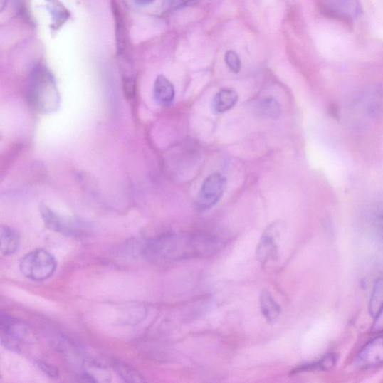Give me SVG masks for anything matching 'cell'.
<instances>
[{
    "mask_svg": "<svg viewBox=\"0 0 383 383\" xmlns=\"http://www.w3.org/2000/svg\"><path fill=\"white\" fill-rule=\"evenodd\" d=\"M137 1L143 5L149 4L154 1V0H137Z\"/></svg>",
    "mask_w": 383,
    "mask_h": 383,
    "instance_id": "24",
    "label": "cell"
},
{
    "mask_svg": "<svg viewBox=\"0 0 383 383\" xmlns=\"http://www.w3.org/2000/svg\"><path fill=\"white\" fill-rule=\"evenodd\" d=\"M39 211L43 224L48 229L70 237L80 234L81 228L79 224L55 213L46 204L41 203Z\"/></svg>",
    "mask_w": 383,
    "mask_h": 383,
    "instance_id": "7",
    "label": "cell"
},
{
    "mask_svg": "<svg viewBox=\"0 0 383 383\" xmlns=\"http://www.w3.org/2000/svg\"><path fill=\"white\" fill-rule=\"evenodd\" d=\"M37 364L41 371L46 374L48 377L51 379H57L58 377H60V373H58L57 367H56L54 365L42 361H38Z\"/></svg>",
    "mask_w": 383,
    "mask_h": 383,
    "instance_id": "20",
    "label": "cell"
},
{
    "mask_svg": "<svg viewBox=\"0 0 383 383\" xmlns=\"http://www.w3.org/2000/svg\"><path fill=\"white\" fill-rule=\"evenodd\" d=\"M259 112L265 119L276 120L282 115V107L274 98H264L260 104Z\"/></svg>",
    "mask_w": 383,
    "mask_h": 383,
    "instance_id": "16",
    "label": "cell"
},
{
    "mask_svg": "<svg viewBox=\"0 0 383 383\" xmlns=\"http://www.w3.org/2000/svg\"><path fill=\"white\" fill-rule=\"evenodd\" d=\"M377 223L379 224V229L383 234V210L381 211L379 216H378V219H377Z\"/></svg>",
    "mask_w": 383,
    "mask_h": 383,
    "instance_id": "23",
    "label": "cell"
},
{
    "mask_svg": "<svg viewBox=\"0 0 383 383\" xmlns=\"http://www.w3.org/2000/svg\"><path fill=\"white\" fill-rule=\"evenodd\" d=\"M321 8L330 16L347 21L359 18L362 11L360 0H321Z\"/></svg>",
    "mask_w": 383,
    "mask_h": 383,
    "instance_id": "6",
    "label": "cell"
},
{
    "mask_svg": "<svg viewBox=\"0 0 383 383\" xmlns=\"http://www.w3.org/2000/svg\"><path fill=\"white\" fill-rule=\"evenodd\" d=\"M29 104L41 113H51L61 106V96L51 72L42 65L32 71L28 85Z\"/></svg>",
    "mask_w": 383,
    "mask_h": 383,
    "instance_id": "2",
    "label": "cell"
},
{
    "mask_svg": "<svg viewBox=\"0 0 383 383\" xmlns=\"http://www.w3.org/2000/svg\"><path fill=\"white\" fill-rule=\"evenodd\" d=\"M369 308L374 318H376L383 308V277L377 280L374 287Z\"/></svg>",
    "mask_w": 383,
    "mask_h": 383,
    "instance_id": "17",
    "label": "cell"
},
{
    "mask_svg": "<svg viewBox=\"0 0 383 383\" xmlns=\"http://www.w3.org/2000/svg\"><path fill=\"white\" fill-rule=\"evenodd\" d=\"M285 232V224L276 221L264 230L256 248V258L260 263L265 265L278 258V241Z\"/></svg>",
    "mask_w": 383,
    "mask_h": 383,
    "instance_id": "5",
    "label": "cell"
},
{
    "mask_svg": "<svg viewBox=\"0 0 383 383\" xmlns=\"http://www.w3.org/2000/svg\"><path fill=\"white\" fill-rule=\"evenodd\" d=\"M201 0H166L167 4L172 10H179L184 8L196 5Z\"/></svg>",
    "mask_w": 383,
    "mask_h": 383,
    "instance_id": "19",
    "label": "cell"
},
{
    "mask_svg": "<svg viewBox=\"0 0 383 383\" xmlns=\"http://www.w3.org/2000/svg\"><path fill=\"white\" fill-rule=\"evenodd\" d=\"M220 245L210 234H165L147 243L143 252L154 261H178L212 256Z\"/></svg>",
    "mask_w": 383,
    "mask_h": 383,
    "instance_id": "1",
    "label": "cell"
},
{
    "mask_svg": "<svg viewBox=\"0 0 383 383\" xmlns=\"http://www.w3.org/2000/svg\"><path fill=\"white\" fill-rule=\"evenodd\" d=\"M261 313L269 323L275 322L281 315V307L276 301L268 290H263L260 294Z\"/></svg>",
    "mask_w": 383,
    "mask_h": 383,
    "instance_id": "13",
    "label": "cell"
},
{
    "mask_svg": "<svg viewBox=\"0 0 383 383\" xmlns=\"http://www.w3.org/2000/svg\"><path fill=\"white\" fill-rule=\"evenodd\" d=\"M57 262L46 249L39 248L23 256L19 263L21 273L35 282H42L55 273Z\"/></svg>",
    "mask_w": 383,
    "mask_h": 383,
    "instance_id": "3",
    "label": "cell"
},
{
    "mask_svg": "<svg viewBox=\"0 0 383 383\" xmlns=\"http://www.w3.org/2000/svg\"><path fill=\"white\" fill-rule=\"evenodd\" d=\"M238 99L237 92L232 88H224L214 97L211 103L212 111L216 115L227 112L237 105Z\"/></svg>",
    "mask_w": 383,
    "mask_h": 383,
    "instance_id": "10",
    "label": "cell"
},
{
    "mask_svg": "<svg viewBox=\"0 0 383 383\" xmlns=\"http://www.w3.org/2000/svg\"><path fill=\"white\" fill-rule=\"evenodd\" d=\"M225 63L234 73H238L241 69V61L239 55L234 51H228L225 54Z\"/></svg>",
    "mask_w": 383,
    "mask_h": 383,
    "instance_id": "18",
    "label": "cell"
},
{
    "mask_svg": "<svg viewBox=\"0 0 383 383\" xmlns=\"http://www.w3.org/2000/svg\"><path fill=\"white\" fill-rule=\"evenodd\" d=\"M0 335H5L20 344L32 341L33 332L26 323L8 314L0 315Z\"/></svg>",
    "mask_w": 383,
    "mask_h": 383,
    "instance_id": "8",
    "label": "cell"
},
{
    "mask_svg": "<svg viewBox=\"0 0 383 383\" xmlns=\"http://www.w3.org/2000/svg\"><path fill=\"white\" fill-rule=\"evenodd\" d=\"M113 368L115 372L119 374V376L125 382H145L144 377L137 370H136L135 367H132L123 362H115L113 363Z\"/></svg>",
    "mask_w": 383,
    "mask_h": 383,
    "instance_id": "15",
    "label": "cell"
},
{
    "mask_svg": "<svg viewBox=\"0 0 383 383\" xmlns=\"http://www.w3.org/2000/svg\"><path fill=\"white\" fill-rule=\"evenodd\" d=\"M52 16L53 31L60 28L70 17L68 11L58 0H46Z\"/></svg>",
    "mask_w": 383,
    "mask_h": 383,
    "instance_id": "14",
    "label": "cell"
},
{
    "mask_svg": "<svg viewBox=\"0 0 383 383\" xmlns=\"http://www.w3.org/2000/svg\"><path fill=\"white\" fill-rule=\"evenodd\" d=\"M358 363L363 367H372L383 364V335L374 338L360 351Z\"/></svg>",
    "mask_w": 383,
    "mask_h": 383,
    "instance_id": "9",
    "label": "cell"
},
{
    "mask_svg": "<svg viewBox=\"0 0 383 383\" xmlns=\"http://www.w3.org/2000/svg\"><path fill=\"white\" fill-rule=\"evenodd\" d=\"M374 319L372 331L375 333H383V308Z\"/></svg>",
    "mask_w": 383,
    "mask_h": 383,
    "instance_id": "22",
    "label": "cell"
},
{
    "mask_svg": "<svg viewBox=\"0 0 383 383\" xmlns=\"http://www.w3.org/2000/svg\"><path fill=\"white\" fill-rule=\"evenodd\" d=\"M227 179L219 172L211 174L204 181L198 194L196 205L199 211H203L214 207L224 195Z\"/></svg>",
    "mask_w": 383,
    "mask_h": 383,
    "instance_id": "4",
    "label": "cell"
},
{
    "mask_svg": "<svg viewBox=\"0 0 383 383\" xmlns=\"http://www.w3.org/2000/svg\"><path fill=\"white\" fill-rule=\"evenodd\" d=\"M154 95L160 106H170L175 98L174 86L164 75H159L155 80Z\"/></svg>",
    "mask_w": 383,
    "mask_h": 383,
    "instance_id": "11",
    "label": "cell"
},
{
    "mask_svg": "<svg viewBox=\"0 0 383 383\" xmlns=\"http://www.w3.org/2000/svg\"><path fill=\"white\" fill-rule=\"evenodd\" d=\"M124 93L125 97L132 99L135 95V83L131 79H126L124 81Z\"/></svg>",
    "mask_w": 383,
    "mask_h": 383,
    "instance_id": "21",
    "label": "cell"
},
{
    "mask_svg": "<svg viewBox=\"0 0 383 383\" xmlns=\"http://www.w3.org/2000/svg\"><path fill=\"white\" fill-rule=\"evenodd\" d=\"M21 245V236L16 230L7 226L0 229V248L4 256L16 253Z\"/></svg>",
    "mask_w": 383,
    "mask_h": 383,
    "instance_id": "12",
    "label": "cell"
}]
</instances>
